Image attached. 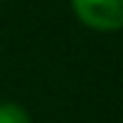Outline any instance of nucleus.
I'll return each mask as SVG.
<instances>
[{
	"label": "nucleus",
	"instance_id": "f257e3e1",
	"mask_svg": "<svg viewBox=\"0 0 123 123\" xmlns=\"http://www.w3.org/2000/svg\"><path fill=\"white\" fill-rule=\"evenodd\" d=\"M75 15L88 28L118 30L123 28V0H70Z\"/></svg>",
	"mask_w": 123,
	"mask_h": 123
},
{
	"label": "nucleus",
	"instance_id": "f03ea898",
	"mask_svg": "<svg viewBox=\"0 0 123 123\" xmlns=\"http://www.w3.org/2000/svg\"><path fill=\"white\" fill-rule=\"evenodd\" d=\"M0 123H30V116H28V111L20 108L18 103L3 100V103H0Z\"/></svg>",
	"mask_w": 123,
	"mask_h": 123
}]
</instances>
